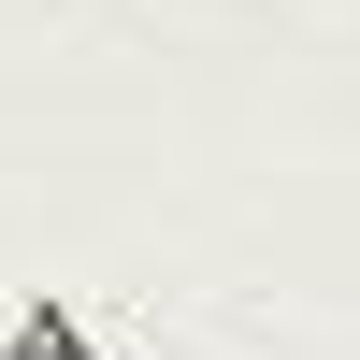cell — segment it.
Instances as JSON below:
<instances>
[{"label": "cell", "mask_w": 360, "mask_h": 360, "mask_svg": "<svg viewBox=\"0 0 360 360\" xmlns=\"http://www.w3.org/2000/svg\"><path fill=\"white\" fill-rule=\"evenodd\" d=\"M0 360H101V346H72L58 317H15V332H0Z\"/></svg>", "instance_id": "6da1fadb"}]
</instances>
